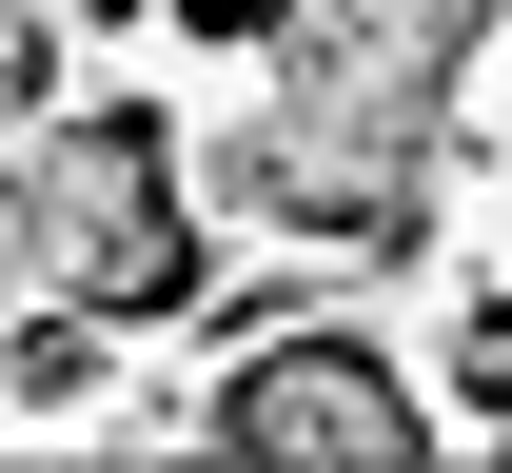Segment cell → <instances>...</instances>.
<instances>
[{
	"label": "cell",
	"instance_id": "obj_1",
	"mask_svg": "<svg viewBox=\"0 0 512 473\" xmlns=\"http://www.w3.org/2000/svg\"><path fill=\"white\" fill-rule=\"evenodd\" d=\"M512 0H276V79L237 119V198L335 237V257H414L434 237V138L453 79Z\"/></svg>",
	"mask_w": 512,
	"mask_h": 473
},
{
	"label": "cell",
	"instance_id": "obj_2",
	"mask_svg": "<svg viewBox=\"0 0 512 473\" xmlns=\"http://www.w3.org/2000/svg\"><path fill=\"white\" fill-rule=\"evenodd\" d=\"M197 217L138 99H40L0 119V316H178Z\"/></svg>",
	"mask_w": 512,
	"mask_h": 473
},
{
	"label": "cell",
	"instance_id": "obj_3",
	"mask_svg": "<svg viewBox=\"0 0 512 473\" xmlns=\"http://www.w3.org/2000/svg\"><path fill=\"white\" fill-rule=\"evenodd\" d=\"M197 434H217V454H335V473H414V454H434V414L394 395L355 336H256Z\"/></svg>",
	"mask_w": 512,
	"mask_h": 473
},
{
	"label": "cell",
	"instance_id": "obj_4",
	"mask_svg": "<svg viewBox=\"0 0 512 473\" xmlns=\"http://www.w3.org/2000/svg\"><path fill=\"white\" fill-rule=\"evenodd\" d=\"M60 99V40H40V0H0V119H40Z\"/></svg>",
	"mask_w": 512,
	"mask_h": 473
}]
</instances>
